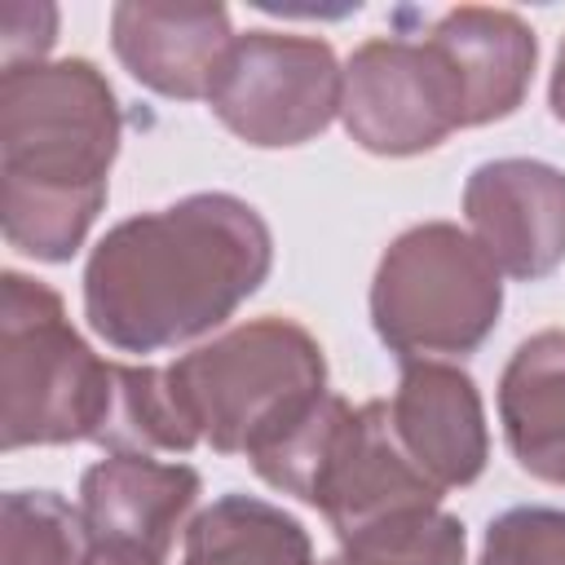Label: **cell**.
Listing matches in <instances>:
<instances>
[{"instance_id":"7a4b0ae2","label":"cell","mask_w":565,"mask_h":565,"mask_svg":"<svg viewBox=\"0 0 565 565\" xmlns=\"http://www.w3.org/2000/svg\"><path fill=\"white\" fill-rule=\"evenodd\" d=\"M124 115L88 57L0 75V221L9 247L62 265L106 207Z\"/></svg>"},{"instance_id":"5bb4252c","label":"cell","mask_w":565,"mask_h":565,"mask_svg":"<svg viewBox=\"0 0 565 565\" xmlns=\"http://www.w3.org/2000/svg\"><path fill=\"white\" fill-rule=\"evenodd\" d=\"M181 565H313V543L278 503L221 494L190 521Z\"/></svg>"},{"instance_id":"9a60e30c","label":"cell","mask_w":565,"mask_h":565,"mask_svg":"<svg viewBox=\"0 0 565 565\" xmlns=\"http://www.w3.org/2000/svg\"><path fill=\"white\" fill-rule=\"evenodd\" d=\"M463 521L441 508H424L340 539V552L322 565H463Z\"/></svg>"},{"instance_id":"ac0fdd59","label":"cell","mask_w":565,"mask_h":565,"mask_svg":"<svg viewBox=\"0 0 565 565\" xmlns=\"http://www.w3.org/2000/svg\"><path fill=\"white\" fill-rule=\"evenodd\" d=\"M0 31H4V40H0V44H4V71H9V66L44 62V53H49L53 40H57V9H53V4H31V26H22L18 4H4Z\"/></svg>"},{"instance_id":"7c38bea8","label":"cell","mask_w":565,"mask_h":565,"mask_svg":"<svg viewBox=\"0 0 565 565\" xmlns=\"http://www.w3.org/2000/svg\"><path fill=\"white\" fill-rule=\"evenodd\" d=\"M428 40L459 71L463 102H468V128L508 119L525 102L539 40L516 13L463 4V9L441 13Z\"/></svg>"},{"instance_id":"e0dca14e","label":"cell","mask_w":565,"mask_h":565,"mask_svg":"<svg viewBox=\"0 0 565 565\" xmlns=\"http://www.w3.org/2000/svg\"><path fill=\"white\" fill-rule=\"evenodd\" d=\"M477 565H565V508H508L490 521Z\"/></svg>"},{"instance_id":"52a82bcc","label":"cell","mask_w":565,"mask_h":565,"mask_svg":"<svg viewBox=\"0 0 565 565\" xmlns=\"http://www.w3.org/2000/svg\"><path fill=\"white\" fill-rule=\"evenodd\" d=\"M340 119L362 150L406 159L468 128V102L459 71L428 35H380L344 62Z\"/></svg>"},{"instance_id":"9c48e42d","label":"cell","mask_w":565,"mask_h":565,"mask_svg":"<svg viewBox=\"0 0 565 565\" xmlns=\"http://www.w3.org/2000/svg\"><path fill=\"white\" fill-rule=\"evenodd\" d=\"M463 221L499 274L539 282L565 260V172L543 159H490L468 172Z\"/></svg>"},{"instance_id":"277c9868","label":"cell","mask_w":565,"mask_h":565,"mask_svg":"<svg viewBox=\"0 0 565 565\" xmlns=\"http://www.w3.org/2000/svg\"><path fill=\"white\" fill-rule=\"evenodd\" d=\"M163 371L199 441L247 459L331 393L322 344L291 318L243 322Z\"/></svg>"},{"instance_id":"5b68a950","label":"cell","mask_w":565,"mask_h":565,"mask_svg":"<svg viewBox=\"0 0 565 565\" xmlns=\"http://www.w3.org/2000/svg\"><path fill=\"white\" fill-rule=\"evenodd\" d=\"M503 309V274L481 243L450 225L424 221L402 230L371 278V327L406 358H463L486 344Z\"/></svg>"},{"instance_id":"2e32d148","label":"cell","mask_w":565,"mask_h":565,"mask_svg":"<svg viewBox=\"0 0 565 565\" xmlns=\"http://www.w3.org/2000/svg\"><path fill=\"white\" fill-rule=\"evenodd\" d=\"M0 565H84V516L57 490H9L0 503Z\"/></svg>"},{"instance_id":"4fadbf2b","label":"cell","mask_w":565,"mask_h":565,"mask_svg":"<svg viewBox=\"0 0 565 565\" xmlns=\"http://www.w3.org/2000/svg\"><path fill=\"white\" fill-rule=\"evenodd\" d=\"M499 424L512 459L565 486V331H539L516 344L499 380Z\"/></svg>"},{"instance_id":"3957f363","label":"cell","mask_w":565,"mask_h":565,"mask_svg":"<svg viewBox=\"0 0 565 565\" xmlns=\"http://www.w3.org/2000/svg\"><path fill=\"white\" fill-rule=\"evenodd\" d=\"M119 366L97 358L66 322L62 296L4 269L0 278V441L22 446H106Z\"/></svg>"},{"instance_id":"8992f818","label":"cell","mask_w":565,"mask_h":565,"mask_svg":"<svg viewBox=\"0 0 565 565\" xmlns=\"http://www.w3.org/2000/svg\"><path fill=\"white\" fill-rule=\"evenodd\" d=\"M344 71L327 40L291 31L234 35L207 88L212 115L256 150L313 141L340 115Z\"/></svg>"},{"instance_id":"6da1fadb","label":"cell","mask_w":565,"mask_h":565,"mask_svg":"<svg viewBox=\"0 0 565 565\" xmlns=\"http://www.w3.org/2000/svg\"><path fill=\"white\" fill-rule=\"evenodd\" d=\"M274 265L265 216L225 190L185 194L102 234L84 265V318L119 353H159L216 331Z\"/></svg>"},{"instance_id":"8fae6325","label":"cell","mask_w":565,"mask_h":565,"mask_svg":"<svg viewBox=\"0 0 565 565\" xmlns=\"http://www.w3.org/2000/svg\"><path fill=\"white\" fill-rule=\"evenodd\" d=\"M110 44L124 71L159 97H207L221 57L234 44L221 4H115Z\"/></svg>"},{"instance_id":"30bf717a","label":"cell","mask_w":565,"mask_h":565,"mask_svg":"<svg viewBox=\"0 0 565 565\" xmlns=\"http://www.w3.org/2000/svg\"><path fill=\"white\" fill-rule=\"evenodd\" d=\"M388 419L406 455L441 494L486 472V406L468 371L437 358H406L397 393L388 397Z\"/></svg>"},{"instance_id":"ba28073f","label":"cell","mask_w":565,"mask_h":565,"mask_svg":"<svg viewBox=\"0 0 565 565\" xmlns=\"http://www.w3.org/2000/svg\"><path fill=\"white\" fill-rule=\"evenodd\" d=\"M203 481L190 463L106 455L79 477L84 565H163Z\"/></svg>"},{"instance_id":"d6986e66","label":"cell","mask_w":565,"mask_h":565,"mask_svg":"<svg viewBox=\"0 0 565 565\" xmlns=\"http://www.w3.org/2000/svg\"><path fill=\"white\" fill-rule=\"evenodd\" d=\"M547 102H552V115L565 124V44L556 53V66H552V84H547Z\"/></svg>"}]
</instances>
